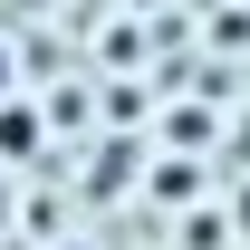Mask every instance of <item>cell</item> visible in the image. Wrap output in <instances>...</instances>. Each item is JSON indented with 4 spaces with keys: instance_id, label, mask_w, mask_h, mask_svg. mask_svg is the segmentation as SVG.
<instances>
[{
    "instance_id": "7a4b0ae2",
    "label": "cell",
    "mask_w": 250,
    "mask_h": 250,
    "mask_svg": "<svg viewBox=\"0 0 250 250\" xmlns=\"http://www.w3.org/2000/svg\"><path fill=\"white\" fill-rule=\"evenodd\" d=\"M67 250H87V241H67Z\"/></svg>"
},
{
    "instance_id": "6da1fadb",
    "label": "cell",
    "mask_w": 250,
    "mask_h": 250,
    "mask_svg": "<svg viewBox=\"0 0 250 250\" xmlns=\"http://www.w3.org/2000/svg\"><path fill=\"white\" fill-rule=\"evenodd\" d=\"M0 87H10V58H0Z\"/></svg>"
}]
</instances>
